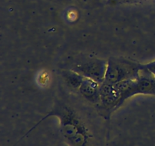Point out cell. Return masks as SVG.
Instances as JSON below:
<instances>
[{"instance_id": "6da1fadb", "label": "cell", "mask_w": 155, "mask_h": 146, "mask_svg": "<svg viewBox=\"0 0 155 146\" xmlns=\"http://www.w3.org/2000/svg\"><path fill=\"white\" fill-rule=\"evenodd\" d=\"M50 116L59 120L61 133L69 146H99L87 122L72 108L61 105L53 109L45 118Z\"/></svg>"}, {"instance_id": "7a4b0ae2", "label": "cell", "mask_w": 155, "mask_h": 146, "mask_svg": "<svg viewBox=\"0 0 155 146\" xmlns=\"http://www.w3.org/2000/svg\"><path fill=\"white\" fill-rule=\"evenodd\" d=\"M141 64L124 58H110L106 68L104 82L117 84L139 77Z\"/></svg>"}, {"instance_id": "3957f363", "label": "cell", "mask_w": 155, "mask_h": 146, "mask_svg": "<svg viewBox=\"0 0 155 146\" xmlns=\"http://www.w3.org/2000/svg\"><path fill=\"white\" fill-rule=\"evenodd\" d=\"M115 85H117L121 93L120 106L127 99L136 94L155 95L154 76L142 66L139 77Z\"/></svg>"}, {"instance_id": "277c9868", "label": "cell", "mask_w": 155, "mask_h": 146, "mask_svg": "<svg viewBox=\"0 0 155 146\" xmlns=\"http://www.w3.org/2000/svg\"><path fill=\"white\" fill-rule=\"evenodd\" d=\"M120 100L121 93L117 85L104 82L101 84L97 107L102 116L108 119L110 114L120 106Z\"/></svg>"}, {"instance_id": "5b68a950", "label": "cell", "mask_w": 155, "mask_h": 146, "mask_svg": "<svg viewBox=\"0 0 155 146\" xmlns=\"http://www.w3.org/2000/svg\"><path fill=\"white\" fill-rule=\"evenodd\" d=\"M107 64V62L104 60L94 59L83 63L77 64L71 70L101 84L104 80Z\"/></svg>"}, {"instance_id": "8992f818", "label": "cell", "mask_w": 155, "mask_h": 146, "mask_svg": "<svg viewBox=\"0 0 155 146\" xmlns=\"http://www.w3.org/2000/svg\"><path fill=\"white\" fill-rule=\"evenodd\" d=\"M100 87L101 83L83 75L76 91H78L86 100L97 105L99 100Z\"/></svg>"}, {"instance_id": "52a82bcc", "label": "cell", "mask_w": 155, "mask_h": 146, "mask_svg": "<svg viewBox=\"0 0 155 146\" xmlns=\"http://www.w3.org/2000/svg\"><path fill=\"white\" fill-rule=\"evenodd\" d=\"M141 66L149 71L155 78V61L147 64H141Z\"/></svg>"}]
</instances>
